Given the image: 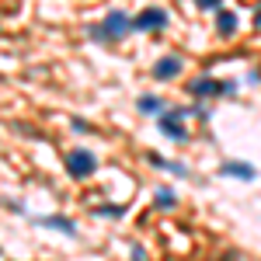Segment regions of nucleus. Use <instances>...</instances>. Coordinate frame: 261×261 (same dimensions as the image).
<instances>
[{
	"instance_id": "nucleus-2",
	"label": "nucleus",
	"mask_w": 261,
	"mask_h": 261,
	"mask_svg": "<svg viewBox=\"0 0 261 261\" xmlns=\"http://www.w3.org/2000/svg\"><path fill=\"white\" fill-rule=\"evenodd\" d=\"M66 171H70L73 178H91V174L98 171V161H94L91 150H73V153L66 157Z\"/></svg>"
},
{
	"instance_id": "nucleus-17",
	"label": "nucleus",
	"mask_w": 261,
	"mask_h": 261,
	"mask_svg": "<svg viewBox=\"0 0 261 261\" xmlns=\"http://www.w3.org/2000/svg\"><path fill=\"white\" fill-rule=\"evenodd\" d=\"M254 21H258V24H261V11H258V14H254Z\"/></svg>"
},
{
	"instance_id": "nucleus-9",
	"label": "nucleus",
	"mask_w": 261,
	"mask_h": 261,
	"mask_svg": "<svg viewBox=\"0 0 261 261\" xmlns=\"http://www.w3.org/2000/svg\"><path fill=\"white\" fill-rule=\"evenodd\" d=\"M39 223L42 226H53V230H63V233H70V237L77 233V223L66 220V216H45V220H39Z\"/></svg>"
},
{
	"instance_id": "nucleus-12",
	"label": "nucleus",
	"mask_w": 261,
	"mask_h": 261,
	"mask_svg": "<svg viewBox=\"0 0 261 261\" xmlns=\"http://www.w3.org/2000/svg\"><path fill=\"white\" fill-rule=\"evenodd\" d=\"M94 213H98V216H108V220H119L122 213H125V205H98Z\"/></svg>"
},
{
	"instance_id": "nucleus-7",
	"label": "nucleus",
	"mask_w": 261,
	"mask_h": 261,
	"mask_svg": "<svg viewBox=\"0 0 261 261\" xmlns=\"http://www.w3.org/2000/svg\"><path fill=\"white\" fill-rule=\"evenodd\" d=\"M220 174L223 178H244V181H251L254 178V167H247V164H220Z\"/></svg>"
},
{
	"instance_id": "nucleus-11",
	"label": "nucleus",
	"mask_w": 261,
	"mask_h": 261,
	"mask_svg": "<svg viewBox=\"0 0 261 261\" xmlns=\"http://www.w3.org/2000/svg\"><path fill=\"white\" fill-rule=\"evenodd\" d=\"M140 112L143 115H157V112H161V98H157V94H143L140 98Z\"/></svg>"
},
{
	"instance_id": "nucleus-5",
	"label": "nucleus",
	"mask_w": 261,
	"mask_h": 261,
	"mask_svg": "<svg viewBox=\"0 0 261 261\" xmlns=\"http://www.w3.org/2000/svg\"><path fill=\"white\" fill-rule=\"evenodd\" d=\"M237 87L233 84H216V81H209V77H202V81L192 84V94L195 98H213V94H233Z\"/></svg>"
},
{
	"instance_id": "nucleus-4",
	"label": "nucleus",
	"mask_w": 261,
	"mask_h": 261,
	"mask_svg": "<svg viewBox=\"0 0 261 261\" xmlns=\"http://www.w3.org/2000/svg\"><path fill=\"white\" fill-rule=\"evenodd\" d=\"M164 24H167V11H161V7H146V11H140L133 18V28L136 32H157Z\"/></svg>"
},
{
	"instance_id": "nucleus-10",
	"label": "nucleus",
	"mask_w": 261,
	"mask_h": 261,
	"mask_svg": "<svg viewBox=\"0 0 261 261\" xmlns=\"http://www.w3.org/2000/svg\"><path fill=\"white\" fill-rule=\"evenodd\" d=\"M146 157H150V164H153V167H164V171H171V174H178V178H185V174H188V167H185V164H167V161H161V153H153V150H150Z\"/></svg>"
},
{
	"instance_id": "nucleus-8",
	"label": "nucleus",
	"mask_w": 261,
	"mask_h": 261,
	"mask_svg": "<svg viewBox=\"0 0 261 261\" xmlns=\"http://www.w3.org/2000/svg\"><path fill=\"white\" fill-rule=\"evenodd\" d=\"M216 32H220V35H233V32H237V14H233V11H220V14H216Z\"/></svg>"
},
{
	"instance_id": "nucleus-3",
	"label": "nucleus",
	"mask_w": 261,
	"mask_h": 261,
	"mask_svg": "<svg viewBox=\"0 0 261 261\" xmlns=\"http://www.w3.org/2000/svg\"><path fill=\"white\" fill-rule=\"evenodd\" d=\"M181 119H185V108H171V115H161V133L167 136V140H174V143L188 140V133H185Z\"/></svg>"
},
{
	"instance_id": "nucleus-1",
	"label": "nucleus",
	"mask_w": 261,
	"mask_h": 261,
	"mask_svg": "<svg viewBox=\"0 0 261 261\" xmlns=\"http://www.w3.org/2000/svg\"><path fill=\"white\" fill-rule=\"evenodd\" d=\"M129 32H133V18L122 14V11H112V14L105 18V24H91V28H87V35L98 39V42H119V39H125Z\"/></svg>"
},
{
	"instance_id": "nucleus-16",
	"label": "nucleus",
	"mask_w": 261,
	"mask_h": 261,
	"mask_svg": "<svg viewBox=\"0 0 261 261\" xmlns=\"http://www.w3.org/2000/svg\"><path fill=\"white\" fill-rule=\"evenodd\" d=\"M73 133H91V125H87V122H81V119H73Z\"/></svg>"
},
{
	"instance_id": "nucleus-15",
	"label": "nucleus",
	"mask_w": 261,
	"mask_h": 261,
	"mask_svg": "<svg viewBox=\"0 0 261 261\" xmlns=\"http://www.w3.org/2000/svg\"><path fill=\"white\" fill-rule=\"evenodd\" d=\"M202 11H213V7H220V0H195Z\"/></svg>"
},
{
	"instance_id": "nucleus-6",
	"label": "nucleus",
	"mask_w": 261,
	"mask_h": 261,
	"mask_svg": "<svg viewBox=\"0 0 261 261\" xmlns=\"http://www.w3.org/2000/svg\"><path fill=\"white\" fill-rule=\"evenodd\" d=\"M181 66H185L181 56H161V60L153 63V77H157V81H171V77L181 73Z\"/></svg>"
},
{
	"instance_id": "nucleus-13",
	"label": "nucleus",
	"mask_w": 261,
	"mask_h": 261,
	"mask_svg": "<svg viewBox=\"0 0 261 261\" xmlns=\"http://www.w3.org/2000/svg\"><path fill=\"white\" fill-rule=\"evenodd\" d=\"M174 195H171V192H157V205H161V209H167V205H174Z\"/></svg>"
},
{
	"instance_id": "nucleus-14",
	"label": "nucleus",
	"mask_w": 261,
	"mask_h": 261,
	"mask_svg": "<svg viewBox=\"0 0 261 261\" xmlns=\"http://www.w3.org/2000/svg\"><path fill=\"white\" fill-rule=\"evenodd\" d=\"M213 261H244L237 251H226V254H220V258H213Z\"/></svg>"
}]
</instances>
